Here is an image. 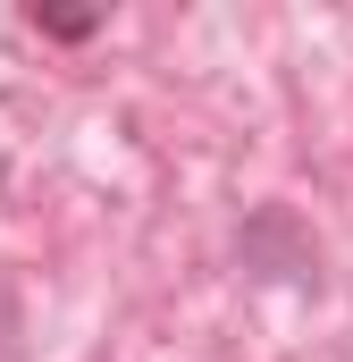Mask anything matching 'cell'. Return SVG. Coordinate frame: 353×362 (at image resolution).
Segmentation results:
<instances>
[{
    "label": "cell",
    "mask_w": 353,
    "mask_h": 362,
    "mask_svg": "<svg viewBox=\"0 0 353 362\" xmlns=\"http://www.w3.org/2000/svg\"><path fill=\"white\" fill-rule=\"evenodd\" d=\"M25 25L51 34V42H92L101 34V8H25Z\"/></svg>",
    "instance_id": "7a4b0ae2"
},
{
    "label": "cell",
    "mask_w": 353,
    "mask_h": 362,
    "mask_svg": "<svg viewBox=\"0 0 353 362\" xmlns=\"http://www.w3.org/2000/svg\"><path fill=\"white\" fill-rule=\"evenodd\" d=\"M236 253H244V270H261V278H311V270H320L311 228H303L294 211H277V202L236 228Z\"/></svg>",
    "instance_id": "6da1fadb"
}]
</instances>
